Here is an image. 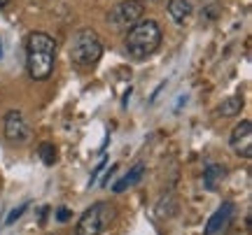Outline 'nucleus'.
Segmentation results:
<instances>
[{"label":"nucleus","mask_w":252,"mask_h":235,"mask_svg":"<svg viewBox=\"0 0 252 235\" xmlns=\"http://www.w3.org/2000/svg\"><path fill=\"white\" fill-rule=\"evenodd\" d=\"M70 217H72V212L68 208H61L59 212H56V221H61V224H65V221H68Z\"/></svg>","instance_id":"dca6fc26"},{"label":"nucleus","mask_w":252,"mask_h":235,"mask_svg":"<svg viewBox=\"0 0 252 235\" xmlns=\"http://www.w3.org/2000/svg\"><path fill=\"white\" fill-rule=\"evenodd\" d=\"M152 2H159V0H152Z\"/></svg>","instance_id":"aec40b11"},{"label":"nucleus","mask_w":252,"mask_h":235,"mask_svg":"<svg viewBox=\"0 0 252 235\" xmlns=\"http://www.w3.org/2000/svg\"><path fill=\"white\" fill-rule=\"evenodd\" d=\"M9 5V0H0V9H5Z\"/></svg>","instance_id":"a211bd4d"},{"label":"nucleus","mask_w":252,"mask_h":235,"mask_svg":"<svg viewBox=\"0 0 252 235\" xmlns=\"http://www.w3.org/2000/svg\"><path fill=\"white\" fill-rule=\"evenodd\" d=\"M37 156L42 158L45 165H54L56 158H59V152H56V147L52 142H42V145L37 147Z\"/></svg>","instance_id":"4468645a"},{"label":"nucleus","mask_w":252,"mask_h":235,"mask_svg":"<svg viewBox=\"0 0 252 235\" xmlns=\"http://www.w3.org/2000/svg\"><path fill=\"white\" fill-rule=\"evenodd\" d=\"M26 208H28V203H21L17 209H12V212H9V217L5 219V226H12V224H14V221H17V219L26 212Z\"/></svg>","instance_id":"2eb2a0df"},{"label":"nucleus","mask_w":252,"mask_h":235,"mask_svg":"<svg viewBox=\"0 0 252 235\" xmlns=\"http://www.w3.org/2000/svg\"><path fill=\"white\" fill-rule=\"evenodd\" d=\"M224 177H226V170L220 163H208L206 170H203V186H206L208 191H217L222 186Z\"/></svg>","instance_id":"1a4fd4ad"},{"label":"nucleus","mask_w":252,"mask_h":235,"mask_svg":"<svg viewBox=\"0 0 252 235\" xmlns=\"http://www.w3.org/2000/svg\"><path fill=\"white\" fill-rule=\"evenodd\" d=\"M175 212H178V200L173 198V196H163L161 203L157 205V217L171 219V217H175Z\"/></svg>","instance_id":"ddd939ff"},{"label":"nucleus","mask_w":252,"mask_h":235,"mask_svg":"<svg viewBox=\"0 0 252 235\" xmlns=\"http://www.w3.org/2000/svg\"><path fill=\"white\" fill-rule=\"evenodd\" d=\"M117 217V209L115 205H110L105 200L100 203H94L89 209H84V214L77 221V228H75V235H100L110 228V224Z\"/></svg>","instance_id":"20e7f679"},{"label":"nucleus","mask_w":252,"mask_h":235,"mask_svg":"<svg viewBox=\"0 0 252 235\" xmlns=\"http://www.w3.org/2000/svg\"><path fill=\"white\" fill-rule=\"evenodd\" d=\"M236 217V205L234 203H222L220 208L215 209V214L208 219V224H206V231H203V235H217V233H222L229 224H231V219Z\"/></svg>","instance_id":"6e6552de"},{"label":"nucleus","mask_w":252,"mask_h":235,"mask_svg":"<svg viewBox=\"0 0 252 235\" xmlns=\"http://www.w3.org/2000/svg\"><path fill=\"white\" fill-rule=\"evenodd\" d=\"M143 175H145V163H135L133 168L126 172V175L117 182V184H112V191H115V193H122V191L131 189V186H135L138 182L143 180Z\"/></svg>","instance_id":"9d476101"},{"label":"nucleus","mask_w":252,"mask_h":235,"mask_svg":"<svg viewBox=\"0 0 252 235\" xmlns=\"http://www.w3.org/2000/svg\"><path fill=\"white\" fill-rule=\"evenodd\" d=\"M103 56V42H100L98 33L94 28H82L80 33H75L70 42V61L75 65H94L100 61Z\"/></svg>","instance_id":"7ed1b4c3"},{"label":"nucleus","mask_w":252,"mask_h":235,"mask_svg":"<svg viewBox=\"0 0 252 235\" xmlns=\"http://www.w3.org/2000/svg\"><path fill=\"white\" fill-rule=\"evenodd\" d=\"M231 152L241 158H250L252 156V124L250 121H241L238 126L231 131Z\"/></svg>","instance_id":"0eeeda50"},{"label":"nucleus","mask_w":252,"mask_h":235,"mask_svg":"<svg viewBox=\"0 0 252 235\" xmlns=\"http://www.w3.org/2000/svg\"><path fill=\"white\" fill-rule=\"evenodd\" d=\"M0 58H2V40H0Z\"/></svg>","instance_id":"6ab92c4d"},{"label":"nucleus","mask_w":252,"mask_h":235,"mask_svg":"<svg viewBox=\"0 0 252 235\" xmlns=\"http://www.w3.org/2000/svg\"><path fill=\"white\" fill-rule=\"evenodd\" d=\"M56 65V42L42 30L31 33L26 40V70L31 79L45 81L52 77Z\"/></svg>","instance_id":"f257e3e1"},{"label":"nucleus","mask_w":252,"mask_h":235,"mask_svg":"<svg viewBox=\"0 0 252 235\" xmlns=\"http://www.w3.org/2000/svg\"><path fill=\"white\" fill-rule=\"evenodd\" d=\"M161 40H163L161 26L157 21H152V19H140L126 33V40H124L126 54L131 58H135V61H145V58H150L161 47Z\"/></svg>","instance_id":"f03ea898"},{"label":"nucleus","mask_w":252,"mask_h":235,"mask_svg":"<svg viewBox=\"0 0 252 235\" xmlns=\"http://www.w3.org/2000/svg\"><path fill=\"white\" fill-rule=\"evenodd\" d=\"M143 14H145V5L140 0H124V2H119V5H115L110 9L108 24L126 30V28L135 26L143 19Z\"/></svg>","instance_id":"39448f33"},{"label":"nucleus","mask_w":252,"mask_h":235,"mask_svg":"<svg viewBox=\"0 0 252 235\" xmlns=\"http://www.w3.org/2000/svg\"><path fill=\"white\" fill-rule=\"evenodd\" d=\"M5 137L14 145H21V142L31 140V126H28V121L19 109H12V112L5 114Z\"/></svg>","instance_id":"423d86ee"},{"label":"nucleus","mask_w":252,"mask_h":235,"mask_svg":"<svg viewBox=\"0 0 252 235\" xmlns=\"http://www.w3.org/2000/svg\"><path fill=\"white\" fill-rule=\"evenodd\" d=\"M241 109H243V98L241 96H231V98H226L220 103V107H217V114L220 117H236V114H241Z\"/></svg>","instance_id":"f8f14e48"},{"label":"nucleus","mask_w":252,"mask_h":235,"mask_svg":"<svg viewBox=\"0 0 252 235\" xmlns=\"http://www.w3.org/2000/svg\"><path fill=\"white\" fill-rule=\"evenodd\" d=\"M103 168H105V161H103V163H98V165H96V170L91 172V184L96 182V177H98V175H100V170H103Z\"/></svg>","instance_id":"f3484780"},{"label":"nucleus","mask_w":252,"mask_h":235,"mask_svg":"<svg viewBox=\"0 0 252 235\" xmlns=\"http://www.w3.org/2000/svg\"><path fill=\"white\" fill-rule=\"evenodd\" d=\"M168 14L175 24H185L191 17V2L189 0H168Z\"/></svg>","instance_id":"9b49d317"}]
</instances>
